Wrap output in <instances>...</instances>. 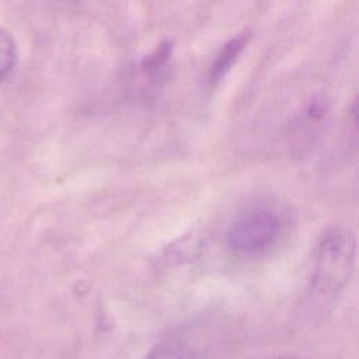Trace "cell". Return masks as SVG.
I'll use <instances>...</instances> for the list:
<instances>
[{"label": "cell", "mask_w": 359, "mask_h": 359, "mask_svg": "<svg viewBox=\"0 0 359 359\" xmlns=\"http://www.w3.org/2000/svg\"><path fill=\"white\" fill-rule=\"evenodd\" d=\"M17 63V42L14 36L0 28V83H3L14 70Z\"/></svg>", "instance_id": "4"}, {"label": "cell", "mask_w": 359, "mask_h": 359, "mask_svg": "<svg viewBox=\"0 0 359 359\" xmlns=\"http://www.w3.org/2000/svg\"><path fill=\"white\" fill-rule=\"evenodd\" d=\"M170 52H171V45L167 43V42H165V43H161V45L154 50L153 55L147 56V57L143 60V66H144L146 69H156V67H158L160 65H163V63L168 59Z\"/></svg>", "instance_id": "6"}, {"label": "cell", "mask_w": 359, "mask_h": 359, "mask_svg": "<svg viewBox=\"0 0 359 359\" xmlns=\"http://www.w3.org/2000/svg\"><path fill=\"white\" fill-rule=\"evenodd\" d=\"M146 359H192V356L180 342H163L157 345Z\"/></svg>", "instance_id": "5"}, {"label": "cell", "mask_w": 359, "mask_h": 359, "mask_svg": "<svg viewBox=\"0 0 359 359\" xmlns=\"http://www.w3.org/2000/svg\"><path fill=\"white\" fill-rule=\"evenodd\" d=\"M275 359H302V358H297V356H290V355H283V356H278Z\"/></svg>", "instance_id": "7"}, {"label": "cell", "mask_w": 359, "mask_h": 359, "mask_svg": "<svg viewBox=\"0 0 359 359\" xmlns=\"http://www.w3.org/2000/svg\"><path fill=\"white\" fill-rule=\"evenodd\" d=\"M280 231V220L268 209H255L240 217L227 234V245L238 254H257L269 247Z\"/></svg>", "instance_id": "2"}, {"label": "cell", "mask_w": 359, "mask_h": 359, "mask_svg": "<svg viewBox=\"0 0 359 359\" xmlns=\"http://www.w3.org/2000/svg\"><path fill=\"white\" fill-rule=\"evenodd\" d=\"M356 254L355 234L342 226L324 230L316 247L313 289L325 296H334L349 282Z\"/></svg>", "instance_id": "1"}, {"label": "cell", "mask_w": 359, "mask_h": 359, "mask_svg": "<svg viewBox=\"0 0 359 359\" xmlns=\"http://www.w3.org/2000/svg\"><path fill=\"white\" fill-rule=\"evenodd\" d=\"M248 38H250V32L244 31V32L238 34L237 36H233L230 41H227L222 46V49L219 50V53L210 67V72H209L210 84H216L217 81H220L223 79V76H226V73L231 69L233 63L237 60L238 55L245 48Z\"/></svg>", "instance_id": "3"}]
</instances>
